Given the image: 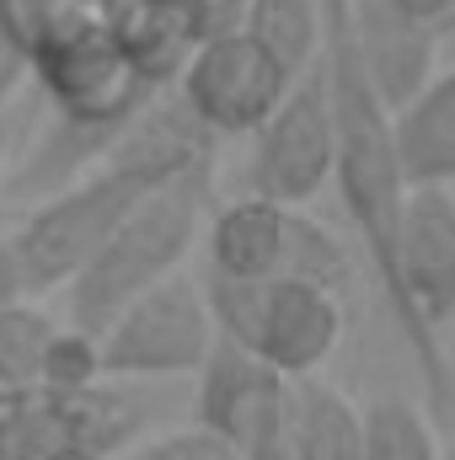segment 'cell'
I'll return each instance as SVG.
<instances>
[{
    "label": "cell",
    "mask_w": 455,
    "mask_h": 460,
    "mask_svg": "<svg viewBox=\"0 0 455 460\" xmlns=\"http://www.w3.org/2000/svg\"><path fill=\"white\" fill-rule=\"evenodd\" d=\"M204 226H210V166L145 193L118 220L113 235L97 246V257L65 284L70 327L103 338L123 305H134L145 289L183 273V262H188L193 241L204 235Z\"/></svg>",
    "instance_id": "cell-1"
},
{
    "label": "cell",
    "mask_w": 455,
    "mask_h": 460,
    "mask_svg": "<svg viewBox=\"0 0 455 460\" xmlns=\"http://www.w3.org/2000/svg\"><path fill=\"white\" fill-rule=\"evenodd\" d=\"M199 289H204L215 338L252 353L257 364H268L290 385L317 380L322 364L343 343V295H333V289L295 284V279L236 284L220 273H204Z\"/></svg>",
    "instance_id": "cell-2"
},
{
    "label": "cell",
    "mask_w": 455,
    "mask_h": 460,
    "mask_svg": "<svg viewBox=\"0 0 455 460\" xmlns=\"http://www.w3.org/2000/svg\"><path fill=\"white\" fill-rule=\"evenodd\" d=\"M204 241H210V273L236 279V284L295 279V284H317V289L343 295L353 279L343 241L333 230L317 226L300 209H279V204L252 199V193L215 209L204 226Z\"/></svg>",
    "instance_id": "cell-3"
},
{
    "label": "cell",
    "mask_w": 455,
    "mask_h": 460,
    "mask_svg": "<svg viewBox=\"0 0 455 460\" xmlns=\"http://www.w3.org/2000/svg\"><path fill=\"white\" fill-rule=\"evenodd\" d=\"M145 429V407L113 380L97 391H0V460H118Z\"/></svg>",
    "instance_id": "cell-4"
},
{
    "label": "cell",
    "mask_w": 455,
    "mask_h": 460,
    "mask_svg": "<svg viewBox=\"0 0 455 460\" xmlns=\"http://www.w3.org/2000/svg\"><path fill=\"white\" fill-rule=\"evenodd\" d=\"M32 81H38L43 102L54 108L59 123L92 128V134H113V139L161 97L123 65V54L113 49L103 16L59 32L54 43H43L32 54Z\"/></svg>",
    "instance_id": "cell-5"
},
{
    "label": "cell",
    "mask_w": 455,
    "mask_h": 460,
    "mask_svg": "<svg viewBox=\"0 0 455 460\" xmlns=\"http://www.w3.org/2000/svg\"><path fill=\"white\" fill-rule=\"evenodd\" d=\"M215 348V322L204 305L199 279L172 273L166 284L145 289L134 305H123L108 332L97 338L103 380H166V375H199Z\"/></svg>",
    "instance_id": "cell-6"
},
{
    "label": "cell",
    "mask_w": 455,
    "mask_h": 460,
    "mask_svg": "<svg viewBox=\"0 0 455 460\" xmlns=\"http://www.w3.org/2000/svg\"><path fill=\"white\" fill-rule=\"evenodd\" d=\"M333 108L322 86V65H311L273 118L252 134V161H246V193L268 199L279 209L311 204L322 188H333Z\"/></svg>",
    "instance_id": "cell-7"
},
{
    "label": "cell",
    "mask_w": 455,
    "mask_h": 460,
    "mask_svg": "<svg viewBox=\"0 0 455 460\" xmlns=\"http://www.w3.org/2000/svg\"><path fill=\"white\" fill-rule=\"evenodd\" d=\"M290 86L295 81L246 32H226L193 49V59L177 75V102L210 139H252Z\"/></svg>",
    "instance_id": "cell-8"
},
{
    "label": "cell",
    "mask_w": 455,
    "mask_h": 460,
    "mask_svg": "<svg viewBox=\"0 0 455 460\" xmlns=\"http://www.w3.org/2000/svg\"><path fill=\"white\" fill-rule=\"evenodd\" d=\"M290 407H295V385L284 375H273L252 353L215 338L199 369V429L204 434L230 445L241 460L284 456Z\"/></svg>",
    "instance_id": "cell-9"
},
{
    "label": "cell",
    "mask_w": 455,
    "mask_h": 460,
    "mask_svg": "<svg viewBox=\"0 0 455 460\" xmlns=\"http://www.w3.org/2000/svg\"><path fill=\"white\" fill-rule=\"evenodd\" d=\"M348 38H353L359 75H364V86L375 92V102L386 113H402L440 75V32L391 16L380 0H353Z\"/></svg>",
    "instance_id": "cell-10"
},
{
    "label": "cell",
    "mask_w": 455,
    "mask_h": 460,
    "mask_svg": "<svg viewBox=\"0 0 455 460\" xmlns=\"http://www.w3.org/2000/svg\"><path fill=\"white\" fill-rule=\"evenodd\" d=\"M391 145L407 188L455 182V70H440L402 113H391Z\"/></svg>",
    "instance_id": "cell-11"
},
{
    "label": "cell",
    "mask_w": 455,
    "mask_h": 460,
    "mask_svg": "<svg viewBox=\"0 0 455 460\" xmlns=\"http://www.w3.org/2000/svg\"><path fill=\"white\" fill-rule=\"evenodd\" d=\"M290 460H364V434H359V407L327 380L295 385L290 407Z\"/></svg>",
    "instance_id": "cell-12"
},
{
    "label": "cell",
    "mask_w": 455,
    "mask_h": 460,
    "mask_svg": "<svg viewBox=\"0 0 455 460\" xmlns=\"http://www.w3.org/2000/svg\"><path fill=\"white\" fill-rule=\"evenodd\" d=\"M241 32L290 81H300L322 59V0H246Z\"/></svg>",
    "instance_id": "cell-13"
},
{
    "label": "cell",
    "mask_w": 455,
    "mask_h": 460,
    "mask_svg": "<svg viewBox=\"0 0 455 460\" xmlns=\"http://www.w3.org/2000/svg\"><path fill=\"white\" fill-rule=\"evenodd\" d=\"M364 460H440V429L407 396H375L359 407Z\"/></svg>",
    "instance_id": "cell-14"
},
{
    "label": "cell",
    "mask_w": 455,
    "mask_h": 460,
    "mask_svg": "<svg viewBox=\"0 0 455 460\" xmlns=\"http://www.w3.org/2000/svg\"><path fill=\"white\" fill-rule=\"evenodd\" d=\"M54 316L43 305H11L0 311V391H27L43 375V353L54 338Z\"/></svg>",
    "instance_id": "cell-15"
},
{
    "label": "cell",
    "mask_w": 455,
    "mask_h": 460,
    "mask_svg": "<svg viewBox=\"0 0 455 460\" xmlns=\"http://www.w3.org/2000/svg\"><path fill=\"white\" fill-rule=\"evenodd\" d=\"M103 5L97 0H0V27L27 49V59L54 43L59 32L81 27V22H97Z\"/></svg>",
    "instance_id": "cell-16"
},
{
    "label": "cell",
    "mask_w": 455,
    "mask_h": 460,
    "mask_svg": "<svg viewBox=\"0 0 455 460\" xmlns=\"http://www.w3.org/2000/svg\"><path fill=\"white\" fill-rule=\"evenodd\" d=\"M38 385H49V391H97V385H108L103 380V353H97V338L92 332H81V327H54V338H49V353H43V375H38Z\"/></svg>",
    "instance_id": "cell-17"
},
{
    "label": "cell",
    "mask_w": 455,
    "mask_h": 460,
    "mask_svg": "<svg viewBox=\"0 0 455 460\" xmlns=\"http://www.w3.org/2000/svg\"><path fill=\"white\" fill-rule=\"evenodd\" d=\"M118 460H241V456L230 445H220L215 434H204L199 423H188V429H166V434L134 439Z\"/></svg>",
    "instance_id": "cell-18"
},
{
    "label": "cell",
    "mask_w": 455,
    "mask_h": 460,
    "mask_svg": "<svg viewBox=\"0 0 455 460\" xmlns=\"http://www.w3.org/2000/svg\"><path fill=\"white\" fill-rule=\"evenodd\" d=\"M177 11V22L188 27L193 49L210 43V38H226V32H241V16H246V0H166Z\"/></svg>",
    "instance_id": "cell-19"
},
{
    "label": "cell",
    "mask_w": 455,
    "mask_h": 460,
    "mask_svg": "<svg viewBox=\"0 0 455 460\" xmlns=\"http://www.w3.org/2000/svg\"><path fill=\"white\" fill-rule=\"evenodd\" d=\"M32 81V59H27V49L0 27V118H11L16 108V92Z\"/></svg>",
    "instance_id": "cell-20"
},
{
    "label": "cell",
    "mask_w": 455,
    "mask_h": 460,
    "mask_svg": "<svg viewBox=\"0 0 455 460\" xmlns=\"http://www.w3.org/2000/svg\"><path fill=\"white\" fill-rule=\"evenodd\" d=\"M391 16H402V22H413V27H434V32H445L455 22V0H380Z\"/></svg>",
    "instance_id": "cell-21"
},
{
    "label": "cell",
    "mask_w": 455,
    "mask_h": 460,
    "mask_svg": "<svg viewBox=\"0 0 455 460\" xmlns=\"http://www.w3.org/2000/svg\"><path fill=\"white\" fill-rule=\"evenodd\" d=\"M22 295H27V273H22V257H16L11 235H0V311L22 305Z\"/></svg>",
    "instance_id": "cell-22"
},
{
    "label": "cell",
    "mask_w": 455,
    "mask_h": 460,
    "mask_svg": "<svg viewBox=\"0 0 455 460\" xmlns=\"http://www.w3.org/2000/svg\"><path fill=\"white\" fill-rule=\"evenodd\" d=\"M11 150H16V118H0V177L11 166Z\"/></svg>",
    "instance_id": "cell-23"
},
{
    "label": "cell",
    "mask_w": 455,
    "mask_h": 460,
    "mask_svg": "<svg viewBox=\"0 0 455 460\" xmlns=\"http://www.w3.org/2000/svg\"><path fill=\"white\" fill-rule=\"evenodd\" d=\"M440 460H455V429H451V445H440Z\"/></svg>",
    "instance_id": "cell-24"
},
{
    "label": "cell",
    "mask_w": 455,
    "mask_h": 460,
    "mask_svg": "<svg viewBox=\"0 0 455 460\" xmlns=\"http://www.w3.org/2000/svg\"><path fill=\"white\" fill-rule=\"evenodd\" d=\"M268 460H290V456H268Z\"/></svg>",
    "instance_id": "cell-25"
}]
</instances>
